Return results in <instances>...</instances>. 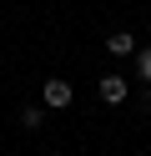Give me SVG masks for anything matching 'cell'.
I'll list each match as a JSON object with an SVG mask.
<instances>
[{
    "instance_id": "obj_1",
    "label": "cell",
    "mask_w": 151,
    "mask_h": 156,
    "mask_svg": "<svg viewBox=\"0 0 151 156\" xmlns=\"http://www.w3.org/2000/svg\"><path fill=\"white\" fill-rule=\"evenodd\" d=\"M70 96H76V91H70V81H45V106H50V111L70 106Z\"/></svg>"
},
{
    "instance_id": "obj_4",
    "label": "cell",
    "mask_w": 151,
    "mask_h": 156,
    "mask_svg": "<svg viewBox=\"0 0 151 156\" xmlns=\"http://www.w3.org/2000/svg\"><path fill=\"white\" fill-rule=\"evenodd\" d=\"M40 121H45V116H40V106H30V111H20V126H30V131H35Z\"/></svg>"
},
{
    "instance_id": "obj_3",
    "label": "cell",
    "mask_w": 151,
    "mask_h": 156,
    "mask_svg": "<svg viewBox=\"0 0 151 156\" xmlns=\"http://www.w3.org/2000/svg\"><path fill=\"white\" fill-rule=\"evenodd\" d=\"M106 51H111V55H131V35H126V30H121V35H111V41H106Z\"/></svg>"
},
{
    "instance_id": "obj_5",
    "label": "cell",
    "mask_w": 151,
    "mask_h": 156,
    "mask_svg": "<svg viewBox=\"0 0 151 156\" xmlns=\"http://www.w3.org/2000/svg\"><path fill=\"white\" fill-rule=\"evenodd\" d=\"M136 76H141V81H151V51L136 55Z\"/></svg>"
},
{
    "instance_id": "obj_2",
    "label": "cell",
    "mask_w": 151,
    "mask_h": 156,
    "mask_svg": "<svg viewBox=\"0 0 151 156\" xmlns=\"http://www.w3.org/2000/svg\"><path fill=\"white\" fill-rule=\"evenodd\" d=\"M101 101H126V76H101Z\"/></svg>"
}]
</instances>
